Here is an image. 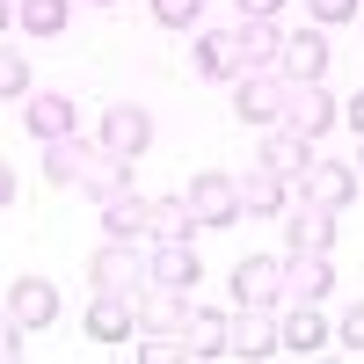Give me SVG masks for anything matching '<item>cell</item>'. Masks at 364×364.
<instances>
[{
  "label": "cell",
  "mask_w": 364,
  "mask_h": 364,
  "mask_svg": "<svg viewBox=\"0 0 364 364\" xmlns=\"http://www.w3.org/2000/svg\"><path fill=\"white\" fill-rule=\"evenodd\" d=\"M255 168L284 175V182H306V168H314V139H299V132H284V124H269L262 146H255Z\"/></svg>",
  "instance_id": "52a82bcc"
},
{
  "label": "cell",
  "mask_w": 364,
  "mask_h": 364,
  "mask_svg": "<svg viewBox=\"0 0 364 364\" xmlns=\"http://www.w3.org/2000/svg\"><path fill=\"white\" fill-rule=\"evenodd\" d=\"M233 299L240 306H277L284 299V255H240L233 262Z\"/></svg>",
  "instance_id": "5b68a950"
},
{
  "label": "cell",
  "mask_w": 364,
  "mask_h": 364,
  "mask_svg": "<svg viewBox=\"0 0 364 364\" xmlns=\"http://www.w3.org/2000/svg\"><path fill=\"white\" fill-rule=\"evenodd\" d=\"M336 117H343V102L328 95L321 80H284V117H277L284 132H299V139H328V132H336Z\"/></svg>",
  "instance_id": "6da1fadb"
},
{
  "label": "cell",
  "mask_w": 364,
  "mask_h": 364,
  "mask_svg": "<svg viewBox=\"0 0 364 364\" xmlns=\"http://www.w3.org/2000/svg\"><path fill=\"white\" fill-rule=\"evenodd\" d=\"M190 211H197V226H233L240 219V182L219 175V168L190 175Z\"/></svg>",
  "instance_id": "277c9868"
},
{
  "label": "cell",
  "mask_w": 364,
  "mask_h": 364,
  "mask_svg": "<svg viewBox=\"0 0 364 364\" xmlns=\"http://www.w3.org/2000/svg\"><path fill=\"white\" fill-rule=\"evenodd\" d=\"M284 204H291V182L284 175H269V168L240 175V211H248V219H284Z\"/></svg>",
  "instance_id": "d6986e66"
},
{
  "label": "cell",
  "mask_w": 364,
  "mask_h": 364,
  "mask_svg": "<svg viewBox=\"0 0 364 364\" xmlns=\"http://www.w3.org/2000/svg\"><path fill=\"white\" fill-rule=\"evenodd\" d=\"M233 117H240V124H255V132H269V124L284 117V73H277V66L240 73V80H233Z\"/></svg>",
  "instance_id": "7a4b0ae2"
},
{
  "label": "cell",
  "mask_w": 364,
  "mask_h": 364,
  "mask_svg": "<svg viewBox=\"0 0 364 364\" xmlns=\"http://www.w3.org/2000/svg\"><path fill=\"white\" fill-rule=\"evenodd\" d=\"M284 248H314V255H328V248H336V211L314 204V197L284 204Z\"/></svg>",
  "instance_id": "ba28073f"
},
{
  "label": "cell",
  "mask_w": 364,
  "mask_h": 364,
  "mask_svg": "<svg viewBox=\"0 0 364 364\" xmlns=\"http://www.w3.org/2000/svg\"><path fill=\"white\" fill-rule=\"evenodd\" d=\"M22 124L37 132V146L66 139V132H80V102L66 95V87H29V95H22Z\"/></svg>",
  "instance_id": "3957f363"
},
{
  "label": "cell",
  "mask_w": 364,
  "mask_h": 364,
  "mask_svg": "<svg viewBox=\"0 0 364 364\" xmlns=\"http://www.w3.org/2000/svg\"><path fill=\"white\" fill-rule=\"evenodd\" d=\"M102 146H109V154H124V161H139L146 146H154V117H146L139 102L102 109Z\"/></svg>",
  "instance_id": "30bf717a"
},
{
  "label": "cell",
  "mask_w": 364,
  "mask_h": 364,
  "mask_svg": "<svg viewBox=\"0 0 364 364\" xmlns=\"http://www.w3.org/2000/svg\"><path fill=\"white\" fill-rule=\"evenodd\" d=\"M197 73L204 80H240V29H204L197 37Z\"/></svg>",
  "instance_id": "ffe728a7"
},
{
  "label": "cell",
  "mask_w": 364,
  "mask_h": 364,
  "mask_svg": "<svg viewBox=\"0 0 364 364\" xmlns=\"http://www.w3.org/2000/svg\"><path fill=\"white\" fill-rule=\"evenodd\" d=\"M132 306H139V328H146V336H182V314H190V306H182V291H175V284H154V277L139 284Z\"/></svg>",
  "instance_id": "7c38bea8"
},
{
  "label": "cell",
  "mask_w": 364,
  "mask_h": 364,
  "mask_svg": "<svg viewBox=\"0 0 364 364\" xmlns=\"http://www.w3.org/2000/svg\"><path fill=\"white\" fill-rule=\"evenodd\" d=\"M73 190H87V197H117V190H132V161L124 154H109V146L95 139V146H87V161H80V182H73Z\"/></svg>",
  "instance_id": "8fae6325"
},
{
  "label": "cell",
  "mask_w": 364,
  "mask_h": 364,
  "mask_svg": "<svg viewBox=\"0 0 364 364\" xmlns=\"http://www.w3.org/2000/svg\"><path fill=\"white\" fill-rule=\"evenodd\" d=\"M22 336H29V328H22L8 306H0V364H15V357H22Z\"/></svg>",
  "instance_id": "4dcf8cb0"
},
{
  "label": "cell",
  "mask_w": 364,
  "mask_h": 364,
  "mask_svg": "<svg viewBox=\"0 0 364 364\" xmlns=\"http://www.w3.org/2000/svg\"><path fill=\"white\" fill-rule=\"evenodd\" d=\"M277 51H284V29L277 22H240V66H248V73L277 66Z\"/></svg>",
  "instance_id": "484cf974"
},
{
  "label": "cell",
  "mask_w": 364,
  "mask_h": 364,
  "mask_svg": "<svg viewBox=\"0 0 364 364\" xmlns=\"http://www.w3.org/2000/svg\"><path fill=\"white\" fill-rule=\"evenodd\" d=\"M190 233H204L190 197H154L146 204V240H190Z\"/></svg>",
  "instance_id": "7402d4cb"
},
{
  "label": "cell",
  "mask_w": 364,
  "mask_h": 364,
  "mask_svg": "<svg viewBox=\"0 0 364 364\" xmlns=\"http://www.w3.org/2000/svg\"><path fill=\"white\" fill-rule=\"evenodd\" d=\"M8 204H15V168L0 161V211H8Z\"/></svg>",
  "instance_id": "d590c367"
},
{
  "label": "cell",
  "mask_w": 364,
  "mask_h": 364,
  "mask_svg": "<svg viewBox=\"0 0 364 364\" xmlns=\"http://www.w3.org/2000/svg\"><path fill=\"white\" fill-rule=\"evenodd\" d=\"M197 8H204V0H154V22H161V29H190Z\"/></svg>",
  "instance_id": "f1b7e54d"
},
{
  "label": "cell",
  "mask_w": 364,
  "mask_h": 364,
  "mask_svg": "<svg viewBox=\"0 0 364 364\" xmlns=\"http://www.w3.org/2000/svg\"><path fill=\"white\" fill-rule=\"evenodd\" d=\"M277 73H284V80H321V73H328V37H321V29H299V37H284Z\"/></svg>",
  "instance_id": "44dd1931"
},
{
  "label": "cell",
  "mask_w": 364,
  "mask_h": 364,
  "mask_svg": "<svg viewBox=\"0 0 364 364\" xmlns=\"http://www.w3.org/2000/svg\"><path fill=\"white\" fill-rule=\"evenodd\" d=\"M336 336H343V350H350V357H364V306H350V314H343Z\"/></svg>",
  "instance_id": "d6a6232c"
},
{
  "label": "cell",
  "mask_w": 364,
  "mask_h": 364,
  "mask_svg": "<svg viewBox=\"0 0 364 364\" xmlns=\"http://www.w3.org/2000/svg\"><path fill=\"white\" fill-rule=\"evenodd\" d=\"M87 146H95V139H80V132H66V139H44V182H51V190H73V182H80Z\"/></svg>",
  "instance_id": "603a6c76"
},
{
  "label": "cell",
  "mask_w": 364,
  "mask_h": 364,
  "mask_svg": "<svg viewBox=\"0 0 364 364\" xmlns=\"http://www.w3.org/2000/svg\"><path fill=\"white\" fill-rule=\"evenodd\" d=\"M87 284H95V291H132V284H146L139 248H132V240H102V248L87 255Z\"/></svg>",
  "instance_id": "8992f818"
},
{
  "label": "cell",
  "mask_w": 364,
  "mask_h": 364,
  "mask_svg": "<svg viewBox=\"0 0 364 364\" xmlns=\"http://www.w3.org/2000/svg\"><path fill=\"white\" fill-rule=\"evenodd\" d=\"M139 357H146V364H175V357H190V350H182V336H146Z\"/></svg>",
  "instance_id": "f546056e"
},
{
  "label": "cell",
  "mask_w": 364,
  "mask_h": 364,
  "mask_svg": "<svg viewBox=\"0 0 364 364\" xmlns=\"http://www.w3.org/2000/svg\"><path fill=\"white\" fill-rule=\"evenodd\" d=\"M132 328H139L132 291H95V299H87V336H95V343H124Z\"/></svg>",
  "instance_id": "5bb4252c"
},
{
  "label": "cell",
  "mask_w": 364,
  "mask_h": 364,
  "mask_svg": "<svg viewBox=\"0 0 364 364\" xmlns=\"http://www.w3.org/2000/svg\"><path fill=\"white\" fill-rule=\"evenodd\" d=\"M299 197H314V204H328V211H343V204H357V168H343V161H321V154H314L306 182H299Z\"/></svg>",
  "instance_id": "4fadbf2b"
},
{
  "label": "cell",
  "mask_w": 364,
  "mask_h": 364,
  "mask_svg": "<svg viewBox=\"0 0 364 364\" xmlns=\"http://www.w3.org/2000/svg\"><path fill=\"white\" fill-rule=\"evenodd\" d=\"M95 211H102V233H109V240H146V197H139V190H117V197H102Z\"/></svg>",
  "instance_id": "cb8c5ba5"
},
{
  "label": "cell",
  "mask_w": 364,
  "mask_h": 364,
  "mask_svg": "<svg viewBox=\"0 0 364 364\" xmlns=\"http://www.w3.org/2000/svg\"><path fill=\"white\" fill-rule=\"evenodd\" d=\"M8 15H15V0H0V37H8Z\"/></svg>",
  "instance_id": "8d00e7d4"
},
{
  "label": "cell",
  "mask_w": 364,
  "mask_h": 364,
  "mask_svg": "<svg viewBox=\"0 0 364 364\" xmlns=\"http://www.w3.org/2000/svg\"><path fill=\"white\" fill-rule=\"evenodd\" d=\"M182 350H190V357H226V314L190 306V314H182Z\"/></svg>",
  "instance_id": "d4e9b609"
},
{
  "label": "cell",
  "mask_w": 364,
  "mask_h": 364,
  "mask_svg": "<svg viewBox=\"0 0 364 364\" xmlns=\"http://www.w3.org/2000/svg\"><path fill=\"white\" fill-rule=\"evenodd\" d=\"M328 343V321L314 314V299H291V314H277V350H291V357H314Z\"/></svg>",
  "instance_id": "e0dca14e"
},
{
  "label": "cell",
  "mask_w": 364,
  "mask_h": 364,
  "mask_svg": "<svg viewBox=\"0 0 364 364\" xmlns=\"http://www.w3.org/2000/svg\"><path fill=\"white\" fill-rule=\"evenodd\" d=\"M357 8H364V0H306V15H314V22H350Z\"/></svg>",
  "instance_id": "1f68e13d"
},
{
  "label": "cell",
  "mask_w": 364,
  "mask_h": 364,
  "mask_svg": "<svg viewBox=\"0 0 364 364\" xmlns=\"http://www.w3.org/2000/svg\"><path fill=\"white\" fill-rule=\"evenodd\" d=\"M0 95H8V102H22V95H29V58H22V51H8V44H0Z\"/></svg>",
  "instance_id": "83f0119b"
},
{
  "label": "cell",
  "mask_w": 364,
  "mask_h": 364,
  "mask_svg": "<svg viewBox=\"0 0 364 364\" xmlns=\"http://www.w3.org/2000/svg\"><path fill=\"white\" fill-rule=\"evenodd\" d=\"M328 284H336V262H328V255L284 248V291H291V299H328Z\"/></svg>",
  "instance_id": "ac0fdd59"
},
{
  "label": "cell",
  "mask_w": 364,
  "mask_h": 364,
  "mask_svg": "<svg viewBox=\"0 0 364 364\" xmlns=\"http://www.w3.org/2000/svg\"><path fill=\"white\" fill-rule=\"evenodd\" d=\"M87 8H117V0H87Z\"/></svg>",
  "instance_id": "74e56055"
},
{
  "label": "cell",
  "mask_w": 364,
  "mask_h": 364,
  "mask_svg": "<svg viewBox=\"0 0 364 364\" xmlns=\"http://www.w3.org/2000/svg\"><path fill=\"white\" fill-rule=\"evenodd\" d=\"M269 350H277V314L269 306L226 314V357H269Z\"/></svg>",
  "instance_id": "9c48e42d"
},
{
  "label": "cell",
  "mask_w": 364,
  "mask_h": 364,
  "mask_svg": "<svg viewBox=\"0 0 364 364\" xmlns=\"http://www.w3.org/2000/svg\"><path fill=\"white\" fill-rule=\"evenodd\" d=\"M357 175H364V146H357Z\"/></svg>",
  "instance_id": "f35d334b"
},
{
  "label": "cell",
  "mask_w": 364,
  "mask_h": 364,
  "mask_svg": "<svg viewBox=\"0 0 364 364\" xmlns=\"http://www.w3.org/2000/svg\"><path fill=\"white\" fill-rule=\"evenodd\" d=\"M73 15V0H15V22L29 29V37H58Z\"/></svg>",
  "instance_id": "4316f807"
},
{
  "label": "cell",
  "mask_w": 364,
  "mask_h": 364,
  "mask_svg": "<svg viewBox=\"0 0 364 364\" xmlns=\"http://www.w3.org/2000/svg\"><path fill=\"white\" fill-rule=\"evenodd\" d=\"M343 117H350V124H357V139H364V87H357V95L343 102Z\"/></svg>",
  "instance_id": "e575fe53"
},
{
  "label": "cell",
  "mask_w": 364,
  "mask_h": 364,
  "mask_svg": "<svg viewBox=\"0 0 364 364\" xmlns=\"http://www.w3.org/2000/svg\"><path fill=\"white\" fill-rule=\"evenodd\" d=\"M8 314H15L22 328H51V321H58V284H51V277H15V284H8Z\"/></svg>",
  "instance_id": "9a60e30c"
},
{
  "label": "cell",
  "mask_w": 364,
  "mask_h": 364,
  "mask_svg": "<svg viewBox=\"0 0 364 364\" xmlns=\"http://www.w3.org/2000/svg\"><path fill=\"white\" fill-rule=\"evenodd\" d=\"M146 277H154V284H175V291H190V284L204 277V262H197L190 240H154V255H146Z\"/></svg>",
  "instance_id": "2e32d148"
},
{
  "label": "cell",
  "mask_w": 364,
  "mask_h": 364,
  "mask_svg": "<svg viewBox=\"0 0 364 364\" xmlns=\"http://www.w3.org/2000/svg\"><path fill=\"white\" fill-rule=\"evenodd\" d=\"M233 8H240V22H277L284 0H233Z\"/></svg>",
  "instance_id": "836d02e7"
}]
</instances>
